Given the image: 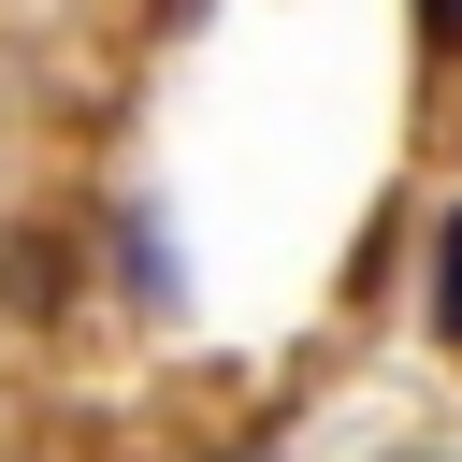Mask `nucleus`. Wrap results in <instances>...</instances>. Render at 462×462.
I'll return each instance as SVG.
<instances>
[{
	"label": "nucleus",
	"instance_id": "nucleus-2",
	"mask_svg": "<svg viewBox=\"0 0 462 462\" xmlns=\"http://www.w3.org/2000/svg\"><path fill=\"white\" fill-rule=\"evenodd\" d=\"M419 29H433V58H462V0H419Z\"/></svg>",
	"mask_w": 462,
	"mask_h": 462
},
{
	"label": "nucleus",
	"instance_id": "nucleus-1",
	"mask_svg": "<svg viewBox=\"0 0 462 462\" xmlns=\"http://www.w3.org/2000/svg\"><path fill=\"white\" fill-rule=\"evenodd\" d=\"M433 318H448V346H462V217H448V274H433Z\"/></svg>",
	"mask_w": 462,
	"mask_h": 462
}]
</instances>
